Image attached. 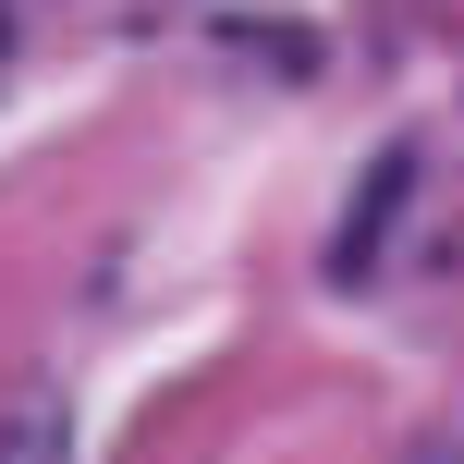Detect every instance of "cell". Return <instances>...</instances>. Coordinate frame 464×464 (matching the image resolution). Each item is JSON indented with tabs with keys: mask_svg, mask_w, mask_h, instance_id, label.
Returning <instances> with one entry per match:
<instances>
[{
	"mask_svg": "<svg viewBox=\"0 0 464 464\" xmlns=\"http://www.w3.org/2000/svg\"><path fill=\"white\" fill-rule=\"evenodd\" d=\"M403 171H416V147H392V160H379L367 171V196H354V220H343V256H330V269H367V256H379V220H392V196H403Z\"/></svg>",
	"mask_w": 464,
	"mask_h": 464,
	"instance_id": "cell-1",
	"label": "cell"
}]
</instances>
